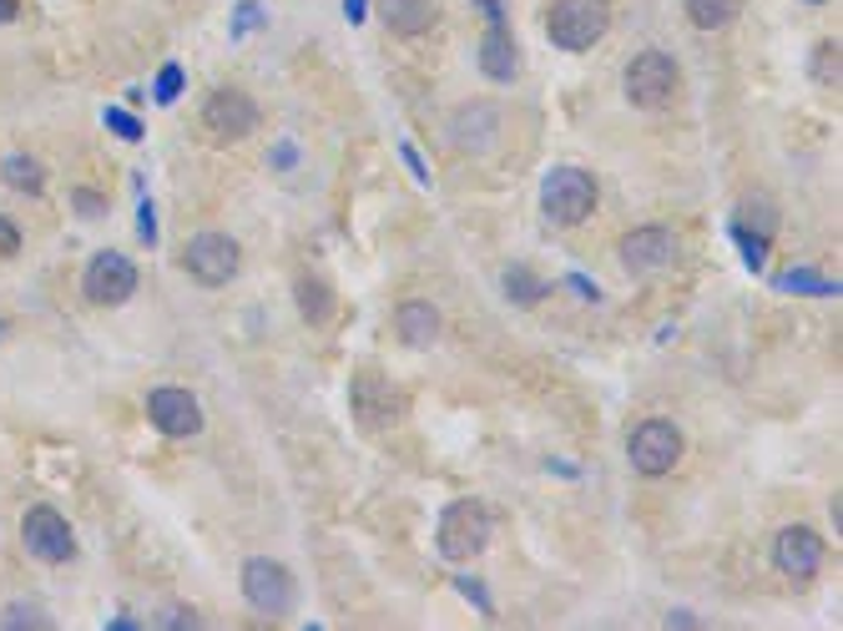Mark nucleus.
<instances>
[{"label": "nucleus", "instance_id": "f257e3e1", "mask_svg": "<svg viewBox=\"0 0 843 631\" xmlns=\"http://www.w3.org/2000/svg\"><path fill=\"white\" fill-rule=\"evenodd\" d=\"M606 31H612L606 0H551L546 6V36L561 51H592Z\"/></svg>", "mask_w": 843, "mask_h": 631}, {"label": "nucleus", "instance_id": "f03ea898", "mask_svg": "<svg viewBox=\"0 0 843 631\" xmlns=\"http://www.w3.org/2000/svg\"><path fill=\"white\" fill-rule=\"evenodd\" d=\"M540 213L556 228H581L596 213V177L581 172V167H556L540 183Z\"/></svg>", "mask_w": 843, "mask_h": 631}, {"label": "nucleus", "instance_id": "7ed1b4c3", "mask_svg": "<svg viewBox=\"0 0 843 631\" xmlns=\"http://www.w3.org/2000/svg\"><path fill=\"white\" fill-rule=\"evenodd\" d=\"M622 87H626V101H632V107L662 111V107H672V97L682 91V71L667 51H642V56H632Z\"/></svg>", "mask_w": 843, "mask_h": 631}, {"label": "nucleus", "instance_id": "20e7f679", "mask_svg": "<svg viewBox=\"0 0 843 631\" xmlns=\"http://www.w3.org/2000/svg\"><path fill=\"white\" fill-rule=\"evenodd\" d=\"M242 597H248V607L268 621L288 617L294 601H298L294 571H288L284 561H268V555H248V561H242Z\"/></svg>", "mask_w": 843, "mask_h": 631}, {"label": "nucleus", "instance_id": "39448f33", "mask_svg": "<svg viewBox=\"0 0 843 631\" xmlns=\"http://www.w3.org/2000/svg\"><path fill=\"white\" fill-rule=\"evenodd\" d=\"M435 545L445 561H475V555L490 545V511L480 501H455L445 515H439V531H435Z\"/></svg>", "mask_w": 843, "mask_h": 631}, {"label": "nucleus", "instance_id": "423d86ee", "mask_svg": "<svg viewBox=\"0 0 843 631\" xmlns=\"http://www.w3.org/2000/svg\"><path fill=\"white\" fill-rule=\"evenodd\" d=\"M682 430L672 425V420H642V425L632 430V440H626V455H632V470L646 480H662L672 475V470L682 465Z\"/></svg>", "mask_w": 843, "mask_h": 631}, {"label": "nucleus", "instance_id": "0eeeda50", "mask_svg": "<svg viewBox=\"0 0 843 631\" xmlns=\"http://www.w3.org/2000/svg\"><path fill=\"white\" fill-rule=\"evenodd\" d=\"M349 410L359 414L364 430H395L409 414V400H405L399 384H389L384 374L364 369V374H354V384H349Z\"/></svg>", "mask_w": 843, "mask_h": 631}, {"label": "nucleus", "instance_id": "6e6552de", "mask_svg": "<svg viewBox=\"0 0 843 631\" xmlns=\"http://www.w3.org/2000/svg\"><path fill=\"white\" fill-rule=\"evenodd\" d=\"M182 268H187V278H198L202 288H222L238 278L242 253L228 233H198V238H187V248H182Z\"/></svg>", "mask_w": 843, "mask_h": 631}, {"label": "nucleus", "instance_id": "1a4fd4ad", "mask_svg": "<svg viewBox=\"0 0 843 631\" xmlns=\"http://www.w3.org/2000/svg\"><path fill=\"white\" fill-rule=\"evenodd\" d=\"M21 541H26V551H31L36 561H46V566H61V561L77 555V535H71L67 515L51 511V505H31V511H26Z\"/></svg>", "mask_w": 843, "mask_h": 631}, {"label": "nucleus", "instance_id": "9d476101", "mask_svg": "<svg viewBox=\"0 0 843 631\" xmlns=\"http://www.w3.org/2000/svg\"><path fill=\"white\" fill-rule=\"evenodd\" d=\"M202 127L212 131V142H242L258 131V101L238 87L212 91L208 107H202Z\"/></svg>", "mask_w": 843, "mask_h": 631}, {"label": "nucleus", "instance_id": "9b49d317", "mask_svg": "<svg viewBox=\"0 0 843 631\" xmlns=\"http://www.w3.org/2000/svg\"><path fill=\"white\" fill-rule=\"evenodd\" d=\"M81 294H87L97 308L127 304V298L137 294V268H132V258H121V253H97V258L87 263V273H81Z\"/></svg>", "mask_w": 843, "mask_h": 631}, {"label": "nucleus", "instance_id": "f8f14e48", "mask_svg": "<svg viewBox=\"0 0 843 631\" xmlns=\"http://www.w3.org/2000/svg\"><path fill=\"white\" fill-rule=\"evenodd\" d=\"M622 268L636 278H652V273H667L677 263V233L667 228H632L622 238Z\"/></svg>", "mask_w": 843, "mask_h": 631}, {"label": "nucleus", "instance_id": "ddd939ff", "mask_svg": "<svg viewBox=\"0 0 843 631\" xmlns=\"http://www.w3.org/2000/svg\"><path fill=\"white\" fill-rule=\"evenodd\" d=\"M147 420L172 440H192L202 430V404L187 390H177V384H162V390L147 394Z\"/></svg>", "mask_w": 843, "mask_h": 631}, {"label": "nucleus", "instance_id": "4468645a", "mask_svg": "<svg viewBox=\"0 0 843 631\" xmlns=\"http://www.w3.org/2000/svg\"><path fill=\"white\" fill-rule=\"evenodd\" d=\"M773 566L783 571V576H793V581L819 576V566H823V535L809 531V525H783V531L773 535Z\"/></svg>", "mask_w": 843, "mask_h": 631}, {"label": "nucleus", "instance_id": "2eb2a0df", "mask_svg": "<svg viewBox=\"0 0 843 631\" xmlns=\"http://www.w3.org/2000/svg\"><path fill=\"white\" fill-rule=\"evenodd\" d=\"M500 107H490V101H470V107H460L455 117H449V142L460 147V152L470 157H485L495 152V142H500Z\"/></svg>", "mask_w": 843, "mask_h": 631}, {"label": "nucleus", "instance_id": "dca6fc26", "mask_svg": "<svg viewBox=\"0 0 843 631\" xmlns=\"http://www.w3.org/2000/svg\"><path fill=\"white\" fill-rule=\"evenodd\" d=\"M379 16L395 36H425L439 21V0H379Z\"/></svg>", "mask_w": 843, "mask_h": 631}, {"label": "nucleus", "instance_id": "f3484780", "mask_svg": "<svg viewBox=\"0 0 843 631\" xmlns=\"http://www.w3.org/2000/svg\"><path fill=\"white\" fill-rule=\"evenodd\" d=\"M395 328L409 348H429L439 338V308L425 304V298H405L395 314Z\"/></svg>", "mask_w": 843, "mask_h": 631}, {"label": "nucleus", "instance_id": "a211bd4d", "mask_svg": "<svg viewBox=\"0 0 843 631\" xmlns=\"http://www.w3.org/2000/svg\"><path fill=\"white\" fill-rule=\"evenodd\" d=\"M480 71L490 81H515V71H520V56H515V41H510V31H505L500 21L485 31V41H480Z\"/></svg>", "mask_w": 843, "mask_h": 631}, {"label": "nucleus", "instance_id": "6ab92c4d", "mask_svg": "<svg viewBox=\"0 0 843 631\" xmlns=\"http://www.w3.org/2000/svg\"><path fill=\"white\" fill-rule=\"evenodd\" d=\"M737 11H743V0H687V21L697 31H723L737 21Z\"/></svg>", "mask_w": 843, "mask_h": 631}, {"label": "nucleus", "instance_id": "aec40b11", "mask_svg": "<svg viewBox=\"0 0 843 631\" xmlns=\"http://www.w3.org/2000/svg\"><path fill=\"white\" fill-rule=\"evenodd\" d=\"M294 294H298V314H304L308 324H329L334 318V294L324 278H298Z\"/></svg>", "mask_w": 843, "mask_h": 631}, {"label": "nucleus", "instance_id": "412c9836", "mask_svg": "<svg viewBox=\"0 0 843 631\" xmlns=\"http://www.w3.org/2000/svg\"><path fill=\"white\" fill-rule=\"evenodd\" d=\"M0 172H6V187H16V193H41L46 187V167L36 162V157H26V152H11L6 162H0Z\"/></svg>", "mask_w": 843, "mask_h": 631}, {"label": "nucleus", "instance_id": "4be33fe9", "mask_svg": "<svg viewBox=\"0 0 843 631\" xmlns=\"http://www.w3.org/2000/svg\"><path fill=\"white\" fill-rule=\"evenodd\" d=\"M540 294H546V284H540L526 263H510V268H505V298H515L520 308H536Z\"/></svg>", "mask_w": 843, "mask_h": 631}, {"label": "nucleus", "instance_id": "5701e85b", "mask_svg": "<svg viewBox=\"0 0 843 631\" xmlns=\"http://www.w3.org/2000/svg\"><path fill=\"white\" fill-rule=\"evenodd\" d=\"M777 288H783V294H809V298H833V294H839V284L819 278L813 268H793V273H783V278H777Z\"/></svg>", "mask_w": 843, "mask_h": 631}, {"label": "nucleus", "instance_id": "b1692460", "mask_svg": "<svg viewBox=\"0 0 843 631\" xmlns=\"http://www.w3.org/2000/svg\"><path fill=\"white\" fill-rule=\"evenodd\" d=\"M737 223H753L757 238H773V233H777V213H773V203H767V197H747L743 218H737Z\"/></svg>", "mask_w": 843, "mask_h": 631}, {"label": "nucleus", "instance_id": "393cba45", "mask_svg": "<svg viewBox=\"0 0 843 631\" xmlns=\"http://www.w3.org/2000/svg\"><path fill=\"white\" fill-rule=\"evenodd\" d=\"M733 238H737V248H743V263L753 273H763V263H767V238H757V233H747L743 223H733Z\"/></svg>", "mask_w": 843, "mask_h": 631}, {"label": "nucleus", "instance_id": "a878e982", "mask_svg": "<svg viewBox=\"0 0 843 631\" xmlns=\"http://www.w3.org/2000/svg\"><path fill=\"white\" fill-rule=\"evenodd\" d=\"M813 71H819L823 87H839V41H823L819 46V61H813Z\"/></svg>", "mask_w": 843, "mask_h": 631}, {"label": "nucleus", "instance_id": "bb28decb", "mask_svg": "<svg viewBox=\"0 0 843 631\" xmlns=\"http://www.w3.org/2000/svg\"><path fill=\"white\" fill-rule=\"evenodd\" d=\"M107 127L117 131L121 142H142V127H137V117H127L121 107H107Z\"/></svg>", "mask_w": 843, "mask_h": 631}, {"label": "nucleus", "instance_id": "cd10ccee", "mask_svg": "<svg viewBox=\"0 0 843 631\" xmlns=\"http://www.w3.org/2000/svg\"><path fill=\"white\" fill-rule=\"evenodd\" d=\"M0 627H46V617L36 607H11L6 617H0Z\"/></svg>", "mask_w": 843, "mask_h": 631}, {"label": "nucleus", "instance_id": "c85d7f7f", "mask_svg": "<svg viewBox=\"0 0 843 631\" xmlns=\"http://www.w3.org/2000/svg\"><path fill=\"white\" fill-rule=\"evenodd\" d=\"M177 87H182V71H177V66H162V77H157V101H177Z\"/></svg>", "mask_w": 843, "mask_h": 631}, {"label": "nucleus", "instance_id": "c756f323", "mask_svg": "<svg viewBox=\"0 0 843 631\" xmlns=\"http://www.w3.org/2000/svg\"><path fill=\"white\" fill-rule=\"evenodd\" d=\"M77 207H81V218H101V213H107V197H101V193H87V187H81V193H77Z\"/></svg>", "mask_w": 843, "mask_h": 631}, {"label": "nucleus", "instance_id": "7c9ffc66", "mask_svg": "<svg viewBox=\"0 0 843 631\" xmlns=\"http://www.w3.org/2000/svg\"><path fill=\"white\" fill-rule=\"evenodd\" d=\"M21 253V233H16V223L0 218V258H16Z\"/></svg>", "mask_w": 843, "mask_h": 631}, {"label": "nucleus", "instance_id": "2f4dec72", "mask_svg": "<svg viewBox=\"0 0 843 631\" xmlns=\"http://www.w3.org/2000/svg\"><path fill=\"white\" fill-rule=\"evenodd\" d=\"M137 233H142V243H157V218L147 203H142V218H137Z\"/></svg>", "mask_w": 843, "mask_h": 631}, {"label": "nucleus", "instance_id": "473e14b6", "mask_svg": "<svg viewBox=\"0 0 843 631\" xmlns=\"http://www.w3.org/2000/svg\"><path fill=\"white\" fill-rule=\"evenodd\" d=\"M405 162L415 167V177H419V183H429V172H425V162H419V152H415V147H405Z\"/></svg>", "mask_w": 843, "mask_h": 631}, {"label": "nucleus", "instance_id": "72a5a7b5", "mask_svg": "<svg viewBox=\"0 0 843 631\" xmlns=\"http://www.w3.org/2000/svg\"><path fill=\"white\" fill-rule=\"evenodd\" d=\"M16 11H21V0H0V26H11Z\"/></svg>", "mask_w": 843, "mask_h": 631}, {"label": "nucleus", "instance_id": "f704fd0d", "mask_svg": "<svg viewBox=\"0 0 843 631\" xmlns=\"http://www.w3.org/2000/svg\"><path fill=\"white\" fill-rule=\"evenodd\" d=\"M364 16V0H349V21H359Z\"/></svg>", "mask_w": 843, "mask_h": 631}, {"label": "nucleus", "instance_id": "c9c22d12", "mask_svg": "<svg viewBox=\"0 0 843 631\" xmlns=\"http://www.w3.org/2000/svg\"><path fill=\"white\" fill-rule=\"evenodd\" d=\"M0 338H6V318H0Z\"/></svg>", "mask_w": 843, "mask_h": 631}, {"label": "nucleus", "instance_id": "e433bc0d", "mask_svg": "<svg viewBox=\"0 0 843 631\" xmlns=\"http://www.w3.org/2000/svg\"><path fill=\"white\" fill-rule=\"evenodd\" d=\"M809 6H823V0H809Z\"/></svg>", "mask_w": 843, "mask_h": 631}]
</instances>
